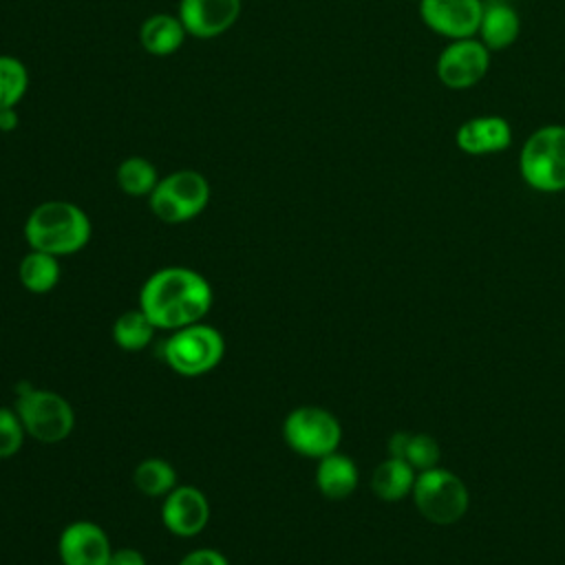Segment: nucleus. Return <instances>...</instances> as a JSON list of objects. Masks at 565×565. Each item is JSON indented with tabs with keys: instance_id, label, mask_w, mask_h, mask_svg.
Masks as SVG:
<instances>
[{
	"instance_id": "nucleus-18",
	"label": "nucleus",
	"mask_w": 565,
	"mask_h": 565,
	"mask_svg": "<svg viewBox=\"0 0 565 565\" xmlns=\"http://www.w3.org/2000/svg\"><path fill=\"white\" fill-rule=\"evenodd\" d=\"M388 457L404 459L415 470L424 472V470H430L439 463L441 448H439L437 439L426 435V433L397 430L388 437Z\"/></svg>"
},
{
	"instance_id": "nucleus-17",
	"label": "nucleus",
	"mask_w": 565,
	"mask_h": 565,
	"mask_svg": "<svg viewBox=\"0 0 565 565\" xmlns=\"http://www.w3.org/2000/svg\"><path fill=\"white\" fill-rule=\"evenodd\" d=\"M358 481H360L358 466L351 457L335 450V452L318 459L316 486L322 497L333 499V501L347 499L349 494L355 492Z\"/></svg>"
},
{
	"instance_id": "nucleus-25",
	"label": "nucleus",
	"mask_w": 565,
	"mask_h": 565,
	"mask_svg": "<svg viewBox=\"0 0 565 565\" xmlns=\"http://www.w3.org/2000/svg\"><path fill=\"white\" fill-rule=\"evenodd\" d=\"M26 430L15 408L0 406V459H9L20 452Z\"/></svg>"
},
{
	"instance_id": "nucleus-4",
	"label": "nucleus",
	"mask_w": 565,
	"mask_h": 565,
	"mask_svg": "<svg viewBox=\"0 0 565 565\" xmlns=\"http://www.w3.org/2000/svg\"><path fill=\"white\" fill-rule=\"evenodd\" d=\"M163 362L179 375L199 377L216 369L225 355V338L212 324L194 322L170 331L163 342Z\"/></svg>"
},
{
	"instance_id": "nucleus-23",
	"label": "nucleus",
	"mask_w": 565,
	"mask_h": 565,
	"mask_svg": "<svg viewBox=\"0 0 565 565\" xmlns=\"http://www.w3.org/2000/svg\"><path fill=\"white\" fill-rule=\"evenodd\" d=\"M132 481L139 492L148 497H166L170 490L177 488V470L170 461L150 457L137 463L132 472Z\"/></svg>"
},
{
	"instance_id": "nucleus-9",
	"label": "nucleus",
	"mask_w": 565,
	"mask_h": 565,
	"mask_svg": "<svg viewBox=\"0 0 565 565\" xmlns=\"http://www.w3.org/2000/svg\"><path fill=\"white\" fill-rule=\"evenodd\" d=\"M490 68V49L477 38L452 40L437 57V77L450 90H466Z\"/></svg>"
},
{
	"instance_id": "nucleus-16",
	"label": "nucleus",
	"mask_w": 565,
	"mask_h": 565,
	"mask_svg": "<svg viewBox=\"0 0 565 565\" xmlns=\"http://www.w3.org/2000/svg\"><path fill=\"white\" fill-rule=\"evenodd\" d=\"M185 26L179 15L152 13L139 26V42L146 53L154 57H168L177 53L185 42Z\"/></svg>"
},
{
	"instance_id": "nucleus-6",
	"label": "nucleus",
	"mask_w": 565,
	"mask_h": 565,
	"mask_svg": "<svg viewBox=\"0 0 565 565\" xmlns=\"http://www.w3.org/2000/svg\"><path fill=\"white\" fill-rule=\"evenodd\" d=\"M210 203V183L207 179L190 168L174 170L168 177H161L157 188L148 196L152 214L170 225L192 221Z\"/></svg>"
},
{
	"instance_id": "nucleus-12",
	"label": "nucleus",
	"mask_w": 565,
	"mask_h": 565,
	"mask_svg": "<svg viewBox=\"0 0 565 565\" xmlns=\"http://www.w3.org/2000/svg\"><path fill=\"white\" fill-rule=\"evenodd\" d=\"M57 554L62 565H108L113 547L97 523L73 521L57 539Z\"/></svg>"
},
{
	"instance_id": "nucleus-8",
	"label": "nucleus",
	"mask_w": 565,
	"mask_h": 565,
	"mask_svg": "<svg viewBox=\"0 0 565 565\" xmlns=\"http://www.w3.org/2000/svg\"><path fill=\"white\" fill-rule=\"evenodd\" d=\"M285 444L300 457L322 459L338 450L342 426L338 417L320 406H298L282 422Z\"/></svg>"
},
{
	"instance_id": "nucleus-10",
	"label": "nucleus",
	"mask_w": 565,
	"mask_h": 565,
	"mask_svg": "<svg viewBox=\"0 0 565 565\" xmlns=\"http://www.w3.org/2000/svg\"><path fill=\"white\" fill-rule=\"evenodd\" d=\"M481 13L483 0H419L422 22L448 40L475 38Z\"/></svg>"
},
{
	"instance_id": "nucleus-19",
	"label": "nucleus",
	"mask_w": 565,
	"mask_h": 565,
	"mask_svg": "<svg viewBox=\"0 0 565 565\" xmlns=\"http://www.w3.org/2000/svg\"><path fill=\"white\" fill-rule=\"evenodd\" d=\"M415 479H417V475L411 463H406L404 459H397V457H388L382 463H377V468L373 470L371 490L382 501L393 503V501H402L406 494L413 492Z\"/></svg>"
},
{
	"instance_id": "nucleus-26",
	"label": "nucleus",
	"mask_w": 565,
	"mask_h": 565,
	"mask_svg": "<svg viewBox=\"0 0 565 565\" xmlns=\"http://www.w3.org/2000/svg\"><path fill=\"white\" fill-rule=\"evenodd\" d=\"M179 565H230L227 558L214 550V547H196L192 552H188Z\"/></svg>"
},
{
	"instance_id": "nucleus-1",
	"label": "nucleus",
	"mask_w": 565,
	"mask_h": 565,
	"mask_svg": "<svg viewBox=\"0 0 565 565\" xmlns=\"http://www.w3.org/2000/svg\"><path fill=\"white\" fill-rule=\"evenodd\" d=\"M212 300L214 294L203 274L179 265L157 269L139 291V309L161 331H177L201 322Z\"/></svg>"
},
{
	"instance_id": "nucleus-7",
	"label": "nucleus",
	"mask_w": 565,
	"mask_h": 565,
	"mask_svg": "<svg viewBox=\"0 0 565 565\" xmlns=\"http://www.w3.org/2000/svg\"><path fill=\"white\" fill-rule=\"evenodd\" d=\"M411 494L417 512L435 525L457 523L470 505L466 483L455 472L439 466L419 472Z\"/></svg>"
},
{
	"instance_id": "nucleus-13",
	"label": "nucleus",
	"mask_w": 565,
	"mask_h": 565,
	"mask_svg": "<svg viewBox=\"0 0 565 565\" xmlns=\"http://www.w3.org/2000/svg\"><path fill=\"white\" fill-rule=\"evenodd\" d=\"M161 521L174 536H196L210 521L207 497L194 486H177L163 497Z\"/></svg>"
},
{
	"instance_id": "nucleus-3",
	"label": "nucleus",
	"mask_w": 565,
	"mask_h": 565,
	"mask_svg": "<svg viewBox=\"0 0 565 565\" xmlns=\"http://www.w3.org/2000/svg\"><path fill=\"white\" fill-rule=\"evenodd\" d=\"M519 172L523 181L545 194L565 190V126L536 128L521 146Z\"/></svg>"
},
{
	"instance_id": "nucleus-11",
	"label": "nucleus",
	"mask_w": 565,
	"mask_h": 565,
	"mask_svg": "<svg viewBox=\"0 0 565 565\" xmlns=\"http://www.w3.org/2000/svg\"><path fill=\"white\" fill-rule=\"evenodd\" d=\"M241 7L243 0H181L177 15L188 35L196 40H214L236 24Z\"/></svg>"
},
{
	"instance_id": "nucleus-24",
	"label": "nucleus",
	"mask_w": 565,
	"mask_h": 565,
	"mask_svg": "<svg viewBox=\"0 0 565 565\" xmlns=\"http://www.w3.org/2000/svg\"><path fill=\"white\" fill-rule=\"evenodd\" d=\"M29 90V68L13 55H0V110L15 108Z\"/></svg>"
},
{
	"instance_id": "nucleus-28",
	"label": "nucleus",
	"mask_w": 565,
	"mask_h": 565,
	"mask_svg": "<svg viewBox=\"0 0 565 565\" xmlns=\"http://www.w3.org/2000/svg\"><path fill=\"white\" fill-rule=\"evenodd\" d=\"M18 124H20V117H18V110H15V108H2V110H0V130H2V132L15 130Z\"/></svg>"
},
{
	"instance_id": "nucleus-21",
	"label": "nucleus",
	"mask_w": 565,
	"mask_h": 565,
	"mask_svg": "<svg viewBox=\"0 0 565 565\" xmlns=\"http://www.w3.org/2000/svg\"><path fill=\"white\" fill-rule=\"evenodd\" d=\"M117 185L124 194L128 196H150V192L157 188L159 183V174L154 163H150L146 157L132 154L126 157L115 172Z\"/></svg>"
},
{
	"instance_id": "nucleus-27",
	"label": "nucleus",
	"mask_w": 565,
	"mask_h": 565,
	"mask_svg": "<svg viewBox=\"0 0 565 565\" xmlns=\"http://www.w3.org/2000/svg\"><path fill=\"white\" fill-rule=\"evenodd\" d=\"M108 565H148V563L139 550L119 547V550H113Z\"/></svg>"
},
{
	"instance_id": "nucleus-2",
	"label": "nucleus",
	"mask_w": 565,
	"mask_h": 565,
	"mask_svg": "<svg viewBox=\"0 0 565 565\" xmlns=\"http://www.w3.org/2000/svg\"><path fill=\"white\" fill-rule=\"evenodd\" d=\"M93 227L88 214L71 201H44L31 210L24 223V238L31 249L53 256H71L84 249Z\"/></svg>"
},
{
	"instance_id": "nucleus-14",
	"label": "nucleus",
	"mask_w": 565,
	"mask_h": 565,
	"mask_svg": "<svg viewBox=\"0 0 565 565\" xmlns=\"http://www.w3.org/2000/svg\"><path fill=\"white\" fill-rule=\"evenodd\" d=\"M512 128L508 119L499 115H479L466 119L457 132L455 143L466 154H494L510 146Z\"/></svg>"
},
{
	"instance_id": "nucleus-5",
	"label": "nucleus",
	"mask_w": 565,
	"mask_h": 565,
	"mask_svg": "<svg viewBox=\"0 0 565 565\" xmlns=\"http://www.w3.org/2000/svg\"><path fill=\"white\" fill-rule=\"evenodd\" d=\"M13 408L20 415L26 435L42 444H57L73 433V406L55 391L35 388L22 382Z\"/></svg>"
},
{
	"instance_id": "nucleus-20",
	"label": "nucleus",
	"mask_w": 565,
	"mask_h": 565,
	"mask_svg": "<svg viewBox=\"0 0 565 565\" xmlns=\"http://www.w3.org/2000/svg\"><path fill=\"white\" fill-rule=\"evenodd\" d=\"M60 258L40 249H31L29 254H24L18 265V278L22 287L38 296L53 291L60 282Z\"/></svg>"
},
{
	"instance_id": "nucleus-15",
	"label": "nucleus",
	"mask_w": 565,
	"mask_h": 565,
	"mask_svg": "<svg viewBox=\"0 0 565 565\" xmlns=\"http://www.w3.org/2000/svg\"><path fill=\"white\" fill-rule=\"evenodd\" d=\"M519 31H521V20L516 9L510 2L505 0L483 2L481 24L477 33L481 35V42L490 51H501L514 44L519 38Z\"/></svg>"
},
{
	"instance_id": "nucleus-22",
	"label": "nucleus",
	"mask_w": 565,
	"mask_h": 565,
	"mask_svg": "<svg viewBox=\"0 0 565 565\" xmlns=\"http://www.w3.org/2000/svg\"><path fill=\"white\" fill-rule=\"evenodd\" d=\"M152 335H154V324L150 322V318L139 307L119 313L115 324H113L115 344L124 351H130V353L143 351L150 344Z\"/></svg>"
}]
</instances>
